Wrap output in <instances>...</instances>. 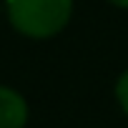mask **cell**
I'll use <instances>...</instances> for the list:
<instances>
[{
  "label": "cell",
  "instance_id": "6da1fadb",
  "mask_svg": "<svg viewBox=\"0 0 128 128\" xmlns=\"http://www.w3.org/2000/svg\"><path fill=\"white\" fill-rule=\"evenodd\" d=\"M5 13L20 35L45 40L70 23L73 0H5Z\"/></svg>",
  "mask_w": 128,
  "mask_h": 128
},
{
  "label": "cell",
  "instance_id": "7a4b0ae2",
  "mask_svg": "<svg viewBox=\"0 0 128 128\" xmlns=\"http://www.w3.org/2000/svg\"><path fill=\"white\" fill-rule=\"evenodd\" d=\"M28 100L10 86H0V128H25Z\"/></svg>",
  "mask_w": 128,
  "mask_h": 128
},
{
  "label": "cell",
  "instance_id": "3957f363",
  "mask_svg": "<svg viewBox=\"0 0 128 128\" xmlns=\"http://www.w3.org/2000/svg\"><path fill=\"white\" fill-rule=\"evenodd\" d=\"M113 93H116V103H118V108H120V110L128 116V68H126V70L118 76Z\"/></svg>",
  "mask_w": 128,
  "mask_h": 128
},
{
  "label": "cell",
  "instance_id": "277c9868",
  "mask_svg": "<svg viewBox=\"0 0 128 128\" xmlns=\"http://www.w3.org/2000/svg\"><path fill=\"white\" fill-rule=\"evenodd\" d=\"M110 5H116V8H120V10H128V0H108Z\"/></svg>",
  "mask_w": 128,
  "mask_h": 128
}]
</instances>
